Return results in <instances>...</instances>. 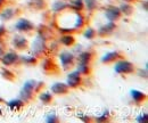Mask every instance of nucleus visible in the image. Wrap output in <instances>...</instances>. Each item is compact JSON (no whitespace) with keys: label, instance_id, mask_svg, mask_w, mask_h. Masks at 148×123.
Returning <instances> with one entry per match:
<instances>
[{"label":"nucleus","instance_id":"30","mask_svg":"<svg viewBox=\"0 0 148 123\" xmlns=\"http://www.w3.org/2000/svg\"><path fill=\"white\" fill-rule=\"evenodd\" d=\"M107 116H108V111H106V112L104 113V115L100 116V118H98L97 120H98V121H105V120L107 119Z\"/></svg>","mask_w":148,"mask_h":123},{"label":"nucleus","instance_id":"6","mask_svg":"<svg viewBox=\"0 0 148 123\" xmlns=\"http://www.w3.org/2000/svg\"><path fill=\"white\" fill-rule=\"evenodd\" d=\"M15 27L17 30H19V31H31V30H33V24L30 21L22 18V19H19L18 22L16 23Z\"/></svg>","mask_w":148,"mask_h":123},{"label":"nucleus","instance_id":"23","mask_svg":"<svg viewBox=\"0 0 148 123\" xmlns=\"http://www.w3.org/2000/svg\"><path fill=\"white\" fill-rule=\"evenodd\" d=\"M83 23H84V21H83L82 15L77 14V15H76V21H75V27H81V26L83 25Z\"/></svg>","mask_w":148,"mask_h":123},{"label":"nucleus","instance_id":"29","mask_svg":"<svg viewBox=\"0 0 148 123\" xmlns=\"http://www.w3.org/2000/svg\"><path fill=\"white\" fill-rule=\"evenodd\" d=\"M57 121V118H56L55 114H50L48 118H47V122H56Z\"/></svg>","mask_w":148,"mask_h":123},{"label":"nucleus","instance_id":"13","mask_svg":"<svg viewBox=\"0 0 148 123\" xmlns=\"http://www.w3.org/2000/svg\"><path fill=\"white\" fill-rule=\"evenodd\" d=\"M119 57V53L116 52H110V53L105 54L103 57H101V62L103 63H110L112 60H114L115 58Z\"/></svg>","mask_w":148,"mask_h":123},{"label":"nucleus","instance_id":"5","mask_svg":"<svg viewBox=\"0 0 148 123\" xmlns=\"http://www.w3.org/2000/svg\"><path fill=\"white\" fill-rule=\"evenodd\" d=\"M120 15H121L120 9L116 8V7H113V6L108 7V8L105 10V16H106V18H107L110 22L116 21L117 18L120 17Z\"/></svg>","mask_w":148,"mask_h":123},{"label":"nucleus","instance_id":"19","mask_svg":"<svg viewBox=\"0 0 148 123\" xmlns=\"http://www.w3.org/2000/svg\"><path fill=\"white\" fill-rule=\"evenodd\" d=\"M29 5L33 8H36V9H41L45 6V1L43 0H30Z\"/></svg>","mask_w":148,"mask_h":123},{"label":"nucleus","instance_id":"27","mask_svg":"<svg viewBox=\"0 0 148 123\" xmlns=\"http://www.w3.org/2000/svg\"><path fill=\"white\" fill-rule=\"evenodd\" d=\"M86 3H87V7L89 10H92L96 7V0H86Z\"/></svg>","mask_w":148,"mask_h":123},{"label":"nucleus","instance_id":"14","mask_svg":"<svg viewBox=\"0 0 148 123\" xmlns=\"http://www.w3.org/2000/svg\"><path fill=\"white\" fill-rule=\"evenodd\" d=\"M131 97L136 102H141L143 99H145L146 95L141 91H138V90H131Z\"/></svg>","mask_w":148,"mask_h":123},{"label":"nucleus","instance_id":"31","mask_svg":"<svg viewBox=\"0 0 148 123\" xmlns=\"http://www.w3.org/2000/svg\"><path fill=\"white\" fill-rule=\"evenodd\" d=\"M146 119H147V114H145V113H144V114H141L137 120H138L139 122H143V121H145Z\"/></svg>","mask_w":148,"mask_h":123},{"label":"nucleus","instance_id":"2","mask_svg":"<svg viewBox=\"0 0 148 123\" xmlns=\"http://www.w3.org/2000/svg\"><path fill=\"white\" fill-rule=\"evenodd\" d=\"M46 49V43H45V39L41 35H37L34 41L32 42V52L36 55H40L45 52Z\"/></svg>","mask_w":148,"mask_h":123},{"label":"nucleus","instance_id":"35","mask_svg":"<svg viewBox=\"0 0 148 123\" xmlns=\"http://www.w3.org/2000/svg\"><path fill=\"white\" fill-rule=\"evenodd\" d=\"M124 1H130V0H124Z\"/></svg>","mask_w":148,"mask_h":123},{"label":"nucleus","instance_id":"15","mask_svg":"<svg viewBox=\"0 0 148 123\" xmlns=\"http://www.w3.org/2000/svg\"><path fill=\"white\" fill-rule=\"evenodd\" d=\"M67 6H69V5H67L66 2H64V1H60V0H58V1L54 2V5H53V10H54V12H60V10L65 9V8L67 7Z\"/></svg>","mask_w":148,"mask_h":123},{"label":"nucleus","instance_id":"16","mask_svg":"<svg viewBox=\"0 0 148 123\" xmlns=\"http://www.w3.org/2000/svg\"><path fill=\"white\" fill-rule=\"evenodd\" d=\"M23 105H24V103H23L22 99H13L8 103V107L12 108V109H18Z\"/></svg>","mask_w":148,"mask_h":123},{"label":"nucleus","instance_id":"34","mask_svg":"<svg viewBox=\"0 0 148 123\" xmlns=\"http://www.w3.org/2000/svg\"><path fill=\"white\" fill-rule=\"evenodd\" d=\"M3 1H5V0H0V6H1L2 3H3Z\"/></svg>","mask_w":148,"mask_h":123},{"label":"nucleus","instance_id":"26","mask_svg":"<svg viewBox=\"0 0 148 123\" xmlns=\"http://www.w3.org/2000/svg\"><path fill=\"white\" fill-rule=\"evenodd\" d=\"M22 60L24 63H36V58L33 56H25V57H22Z\"/></svg>","mask_w":148,"mask_h":123},{"label":"nucleus","instance_id":"11","mask_svg":"<svg viewBox=\"0 0 148 123\" xmlns=\"http://www.w3.org/2000/svg\"><path fill=\"white\" fill-rule=\"evenodd\" d=\"M14 15H15V10H14L13 8H6V9H3V10L1 12L0 18H1L2 21H9L10 18L14 17Z\"/></svg>","mask_w":148,"mask_h":123},{"label":"nucleus","instance_id":"1","mask_svg":"<svg viewBox=\"0 0 148 123\" xmlns=\"http://www.w3.org/2000/svg\"><path fill=\"white\" fill-rule=\"evenodd\" d=\"M36 85H37V82H36L34 80H30V81H26V82L24 83L23 88H22L21 92H19V97H21L22 100L27 102V100L31 98L32 92H33V90L36 89Z\"/></svg>","mask_w":148,"mask_h":123},{"label":"nucleus","instance_id":"7","mask_svg":"<svg viewBox=\"0 0 148 123\" xmlns=\"http://www.w3.org/2000/svg\"><path fill=\"white\" fill-rule=\"evenodd\" d=\"M18 59V56H17V54L15 53H8V54H5L3 56H2V63L5 64V65H13L16 60Z\"/></svg>","mask_w":148,"mask_h":123},{"label":"nucleus","instance_id":"22","mask_svg":"<svg viewBox=\"0 0 148 123\" xmlns=\"http://www.w3.org/2000/svg\"><path fill=\"white\" fill-rule=\"evenodd\" d=\"M120 12H123L125 15H130L131 12H132V7H131L130 5H122Z\"/></svg>","mask_w":148,"mask_h":123},{"label":"nucleus","instance_id":"9","mask_svg":"<svg viewBox=\"0 0 148 123\" xmlns=\"http://www.w3.org/2000/svg\"><path fill=\"white\" fill-rule=\"evenodd\" d=\"M59 59H60V63H62L63 67H66L67 65H70L73 62V55L70 52H64V53L60 54Z\"/></svg>","mask_w":148,"mask_h":123},{"label":"nucleus","instance_id":"17","mask_svg":"<svg viewBox=\"0 0 148 123\" xmlns=\"http://www.w3.org/2000/svg\"><path fill=\"white\" fill-rule=\"evenodd\" d=\"M90 58H91V54L86 52V53H82L79 56V62L81 64H88L89 60H90Z\"/></svg>","mask_w":148,"mask_h":123},{"label":"nucleus","instance_id":"33","mask_svg":"<svg viewBox=\"0 0 148 123\" xmlns=\"http://www.w3.org/2000/svg\"><path fill=\"white\" fill-rule=\"evenodd\" d=\"M2 50H3V49H2V47L0 46V55H2Z\"/></svg>","mask_w":148,"mask_h":123},{"label":"nucleus","instance_id":"28","mask_svg":"<svg viewBox=\"0 0 148 123\" xmlns=\"http://www.w3.org/2000/svg\"><path fill=\"white\" fill-rule=\"evenodd\" d=\"M1 74H2V76L7 78V79H9V80H12V79L14 78L13 73H10V72H9L8 70H2V71H1Z\"/></svg>","mask_w":148,"mask_h":123},{"label":"nucleus","instance_id":"24","mask_svg":"<svg viewBox=\"0 0 148 123\" xmlns=\"http://www.w3.org/2000/svg\"><path fill=\"white\" fill-rule=\"evenodd\" d=\"M77 71L80 73H88V64H81V63H79Z\"/></svg>","mask_w":148,"mask_h":123},{"label":"nucleus","instance_id":"25","mask_svg":"<svg viewBox=\"0 0 148 123\" xmlns=\"http://www.w3.org/2000/svg\"><path fill=\"white\" fill-rule=\"evenodd\" d=\"M93 35H95V30L91 29V27H89V29L84 32V36H86V38H88V39H92Z\"/></svg>","mask_w":148,"mask_h":123},{"label":"nucleus","instance_id":"32","mask_svg":"<svg viewBox=\"0 0 148 123\" xmlns=\"http://www.w3.org/2000/svg\"><path fill=\"white\" fill-rule=\"evenodd\" d=\"M3 32H5V29H3V26H1V25H0V35L3 34Z\"/></svg>","mask_w":148,"mask_h":123},{"label":"nucleus","instance_id":"8","mask_svg":"<svg viewBox=\"0 0 148 123\" xmlns=\"http://www.w3.org/2000/svg\"><path fill=\"white\" fill-rule=\"evenodd\" d=\"M69 90V87L65 85V83H62V82H57L54 83L51 86V91L56 93V95H63V93H66Z\"/></svg>","mask_w":148,"mask_h":123},{"label":"nucleus","instance_id":"20","mask_svg":"<svg viewBox=\"0 0 148 123\" xmlns=\"http://www.w3.org/2000/svg\"><path fill=\"white\" fill-rule=\"evenodd\" d=\"M60 42L65 46H71L74 43V38L72 35H64L62 39H60Z\"/></svg>","mask_w":148,"mask_h":123},{"label":"nucleus","instance_id":"3","mask_svg":"<svg viewBox=\"0 0 148 123\" xmlns=\"http://www.w3.org/2000/svg\"><path fill=\"white\" fill-rule=\"evenodd\" d=\"M114 70L116 73H130L133 71V65L128 60H121L115 64Z\"/></svg>","mask_w":148,"mask_h":123},{"label":"nucleus","instance_id":"10","mask_svg":"<svg viewBox=\"0 0 148 123\" xmlns=\"http://www.w3.org/2000/svg\"><path fill=\"white\" fill-rule=\"evenodd\" d=\"M26 39L24 38V36H22V35H16L15 38H14V40H13V45L16 47V48H18V49H22V48H24L25 46H26Z\"/></svg>","mask_w":148,"mask_h":123},{"label":"nucleus","instance_id":"4","mask_svg":"<svg viewBox=\"0 0 148 123\" xmlns=\"http://www.w3.org/2000/svg\"><path fill=\"white\" fill-rule=\"evenodd\" d=\"M81 82V73L79 71H74L67 75V86L71 88H75Z\"/></svg>","mask_w":148,"mask_h":123},{"label":"nucleus","instance_id":"21","mask_svg":"<svg viewBox=\"0 0 148 123\" xmlns=\"http://www.w3.org/2000/svg\"><path fill=\"white\" fill-rule=\"evenodd\" d=\"M40 99L43 102V103H49L51 100V95L49 92H45V93H41L40 95Z\"/></svg>","mask_w":148,"mask_h":123},{"label":"nucleus","instance_id":"36","mask_svg":"<svg viewBox=\"0 0 148 123\" xmlns=\"http://www.w3.org/2000/svg\"><path fill=\"white\" fill-rule=\"evenodd\" d=\"M0 113H1V108H0Z\"/></svg>","mask_w":148,"mask_h":123},{"label":"nucleus","instance_id":"18","mask_svg":"<svg viewBox=\"0 0 148 123\" xmlns=\"http://www.w3.org/2000/svg\"><path fill=\"white\" fill-rule=\"evenodd\" d=\"M83 5L84 3L82 0H71V2H70V6L75 10H81L83 8Z\"/></svg>","mask_w":148,"mask_h":123},{"label":"nucleus","instance_id":"12","mask_svg":"<svg viewBox=\"0 0 148 123\" xmlns=\"http://www.w3.org/2000/svg\"><path fill=\"white\" fill-rule=\"evenodd\" d=\"M115 29V24L113 22H110V23H106L104 26L100 27L99 30V34H106V33H111L113 32V30Z\"/></svg>","mask_w":148,"mask_h":123}]
</instances>
